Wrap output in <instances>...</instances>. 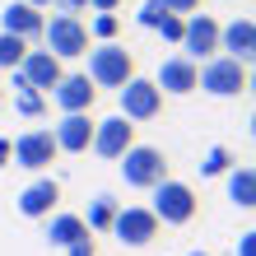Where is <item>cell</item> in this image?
Segmentation results:
<instances>
[{
	"label": "cell",
	"mask_w": 256,
	"mask_h": 256,
	"mask_svg": "<svg viewBox=\"0 0 256 256\" xmlns=\"http://www.w3.org/2000/svg\"><path fill=\"white\" fill-rule=\"evenodd\" d=\"M116 102H122V116L135 126V122H154V116L163 112V88L154 80H126L122 88H116Z\"/></svg>",
	"instance_id": "cell-6"
},
{
	"label": "cell",
	"mask_w": 256,
	"mask_h": 256,
	"mask_svg": "<svg viewBox=\"0 0 256 256\" xmlns=\"http://www.w3.org/2000/svg\"><path fill=\"white\" fill-rule=\"evenodd\" d=\"M88 80L94 88H122L126 80H135V56L122 47V42H98V47H88Z\"/></svg>",
	"instance_id": "cell-1"
},
{
	"label": "cell",
	"mask_w": 256,
	"mask_h": 256,
	"mask_svg": "<svg viewBox=\"0 0 256 256\" xmlns=\"http://www.w3.org/2000/svg\"><path fill=\"white\" fill-rule=\"evenodd\" d=\"M0 102H5V84H0Z\"/></svg>",
	"instance_id": "cell-34"
},
{
	"label": "cell",
	"mask_w": 256,
	"mask_h": 256,
	"mask_svg": "<svg viewBox=\"0 0 256 256\" xmlns=\"http://www.w3.org/2000/svg\"><path fill=\"white\" fill-rule=\"evenodd\" d=\"M14 112L28 116V122L42 116V112H47V94H38V88H19V94H14Z\"/></svg>",
	"instance_id": "cell-23"
},
{
	"label": "cell",
	"mask_w": 256,
	"mask_h": 256,
	"mask_svg": "<svg viewBox=\"0 0 256 256\" xmlns=\"http://www.w3.org/2000/svg\"><path fill=\"white\" fill-rule=\"evenodd\" d=\"M42 42H47L42 52H52L56 61H74V56L88 52V42H94V38H88V28H84L80 14H56V19L42 24Z\"/></svg>",
	"instance_id": "cell-2"
},
{
	"label": "cell",
	"mask_w": 256,
	"mask_h": 256,
	"mask_svg": "<svg viewBox=\"0 0 256 256\" xmlns=\"http://www.w3.org/2000/svg\"><path fill=\"white\" fill-rule=\"evenodd\" d=\"M154 33H158L163 42H172V47H182V33H186V19H182V14H163Z\"/></svg>",
	"instance_id": "cell-25"
},
{
	"label": "cell",
	"mask_w": 256,
	"mask_h": 256,
	"mask_svg": "<svg viewBox=\"0 0 256 256\" xmlns=\"http://www.w3.org/2000/svg\"><path fill=\"white\" fill-rule=\"evenodd\" d=\"M219 52L247 66L252 52H256V24H252V19H233L228 28H219Z\"/></svg>",
	"instance_id": "cell-16"
},
{
	"label": "cell",
	"mask_w": 256,
	"mask_h": 256,
	"mask_svg": "<svg viewBox=\"0 0 256 256\" xmlns=\"http://www.w3.org/2000/svg\"><path fill=\"white\" fill-rule=\"evenodd\" d=\"M191 256H210V252H191Z\"/></svg>",
	"instance_id": "cell-35"
},
{
	"label": "cell",
	"mask_w": 256,
	"mask_h": 256,
	"mask_svg": "<svg viewBox=\"0 0 256 256\" xmlns=\"http://www.w3.org/2000/svg\"><path fill=\"white\" fill-rule=\"evenodd\" d=\"M19 74L28 80V88H38V94H52L56 80L66 74V61H56L52 52H33V47H28V52H24V61H19Z\"/></svg>",
	"instance_id": "cell-13"
},
{
	"label": "cell",
	"mask_w": 256,
	"mask_h": 256,
	"mask_svg": "<svg viewBox=\"0 0 256 256\" xmlns=\"http://www.w3.org/2000/svg\"><path fill=\"white\" fill-rule=\"evenodd\" d=\"M182 56H191L196 66L210 61V56H219V19H210V14H186Z\"/></svg>",
	"instance_id": "cell-9"
},
{
	"label": "cell",
	"mask_w": 256,
	"mask_h": 256,
	"mask_svg": "<svg viewBox=\"0 0 256 256\" xmlns=\"http://www.w3.org/2000/svg\"><path fill=\"white\" fill-rule=\"evenodd\" d=\"M70 256H98V247H94V238H80L74 247H66Z\"/></svg>",
	"instance_id": "cell-29"
},
{
	"label": "cell",
	"mask_w": 256,
	"mask_h": 256,
	"mask_svg": "<svg viewBox=\"0 0 256 256\" xmlns=\"http://www.w3.org/2000/svg\"><path fill=\"white\" fill-rule=\"evenodd\" d=\"M56 10L61 14H80V10H88V0H56Z\"/></svg>",
	"instance_id": "cell-31"
},
{
	"label": "cell",
	"mask_w": 256,
	"mask_h": 256,
	"mask_svg": "<svg viewBox=\"0 0 256 256\" xmlns=\"http://www.w3.org/2000/svg\"><path fill=\"white\" fill-rule=\"evenodd\" d=\"M24 5H33V10H47V5H56V0H24Z\"/></svg>",
	"instance_id": "cell-33"
},
{
	"label": "cell",
	"mask_w": 256,
	"mask_h": 256,
	"mask_svg": "<svg viewBox=\"0 0 256 256\" xmlns=\"http://www.w3.org/2000/svg\"><path fill=\"white\" fill-rule=\"evenodd\" d=\"M130 144H135V126L126 122L122 112L108 116V122H94V144H88V149H94L98 158H112V163H116Z\"/></svg>",
	"instance_id": "cell-10"
},
{
	"label": "cell",
	"mask_w": 256,
	"mask_h": 256,
	"mask_svg": "<svg viewBox=\"0 0 256 256\" xmlns=\"http://www.w3.org/2000/svg\"><path fill=\"white\" fill-rule=\"evenodd\" d=\"M56 200H61V182L56 177H38V182H28L24 191H19V214L24 219H47L52 210H56Z\"/></svg>",
	"instance_id": "cell-14"
},
{
	"label": "cell",
	"mask_w": 256,
	"mask_h": 256,
	"mask_svg": "<svg viewBox=\"0 0 256 256\" xmlns=\"http://www.w3.org/2000/svg\"><path fill=\"white\" fill-rule=\"evenodd\" d=\"M233 163H238V154H233L228 144H210V149H205V158H200V172H205V177H224Z\"/></svg>",
	"instance_id": "cell-21"
},
{
	"label": "cell",
	"mask_w": 256,
	"mask_h": 256,
	"mask_svg": "<svg viewBox=\"0 0 256 256\" xmlns=\"http://www.w3.org/2000/svg\"><path fill=\"white\" fill-rule=\"evenodd\" d=\"M238 256H256V233H242V238H238Z\"/></svg>",
	"instance_id": "cell-30"
},
{
	"label": "cell",
	"mask_w": 256,
	"mask_h": 256,
	"mask_svg": "<svg viewBox=\"0 0 256 256\" xmlns=\"http://www.w3.org/2000/svg\"><path fill=\"white\" fill-rule=\"evenodd\" d=\"M154 219L158 224H172V228H182V224L196 219V210H200V200H196V191L186 182H172V177H163V182L154 186Z\"/></svg>",
	"instance_id": "cell-4"
},
{
	"label": "cell",
	"mask_w": 256,
	"mask_h": 256,
	"mask_svg": "<svg viewBox=\"0 0 256 256\" xmlns=\"http://www.w3.org/2000/svg\"><path fill=\"white\" fill-rule=\"evenodd\" d=\"M52 140H56L61 154H88V144H94V116L88 112H66L52 126Z\"/></svg>",
	"instance_id": "cell-11"
},
{
	"label": "cell",
	"mask_w": 256,
	"mask_h": 256,
	"mask_svg": "<svg viewBox=\"0 0 256 256\" xmlns=\"http://www.w3.org/2000/svg\"><path fill=\"white\" fill-rule=\"evenodd\" d=\"M24 52H28V42L24 38H14V33H0V66L5 70H14L24 61Z\"/></svg>",
	"instance_id": "cell-24"
},
{
	"label": "cell",
	"mask_w": 256,
	"mask_h": 256,
	"mask_svg": "<svg viewBox=\"0 0 256 256\" xmlns=\"http://www.w3.org/2000/svg\"><path fill=\"white\" fill-rule=\"evenodd\" d=\"M196 80H200V66H196L191 56L177 52V56H168V61L158 66V80L154 84L163 88V94H172V98H186V94H196Z\"/></svg>",
	"instance_id": "cell-12"
},
{
	"label": "cell",
	"mask_w": 256,
	"mask_h": 256,
	"mask_svg": "<svg viewBox=\"0 0 256 256\" xmlns=\"http://www.w3.org/2000/svg\"><path fill=\"white\" fill-rule=\"evenodd\" d=\"M0 24H5V33H14V38H24V42H33V38H42V10H33V5H24V0H14V5H5L0 10Z\"/></svg>",
	"instance_id": "cell-17"
},
{
	"label": "cell",
	"mask_w": 256,
	"mask_h": 256,
	"mask_svg": "<svg viewBox=\"0 0 256 256\" xmlns=\"http://www.w3.org/2000/svg\"><path fill=\"white\" fill-rule=\"evenodd\" d=\"M163 10H168V14H182V19H186V14H200V0H163Z\"/></svg>",
	"instance_id": "cell-27"
},
{
	"label": "cell",
	"mask_w": 256,
	"mask_h": 256,
	"mask_svg": "<svg viewBox=\"0 0 256 256\" xmlns=\"http://www.w3.org/2000/svg\"><path fill=\"white\" fill-rule=\"evenodd\" d=\"M52 224H47V242L52 247H74L80 238H88V228H84V214H47Z\"/></svg>",
	"instance_id": "cell-18"
},
{
	"label": "cell",
	"mask_w": 256,
	"mask_h": 256,
	"mask_svg": "<svg viewBox=\"0 0 256 256\" xmlns=\"http://www.w3.org/2000/svg\"><path fill=\"white\" fill-rule=\"evenodd\" d=\"M163 14H168V10H163V0H144V5H140V14H135V24H140V28H149V33H154Z\"/></svg>",
	"instance_id": "cell-26"
},
{
	"label": "cell",
	"mask_w": 256,
	"mask_h": 256,
	"mask_svg": "<svg viewBox=\"0 0 256 256\" xmlns=\"http://www.w3.org/2000/svg\"><path fill=\"white\" fill-rule=\"evenodd\" d=\"M84 28H88L94 42H116V33H122V14H94Z\"/></svg>",
	"instance_id": "cell-22"
},
{
	"label": "cell",
	"mask_w": 256,
	"mask_h": 256,
	"mask_svg": "<svg viewBox=\"0 0 256 256\" xmlns=\"http://www.w3.org/2000/svg\"><path fill=\"white\" fill-rule=\"evenodd\" d=\"M10 158H14V140L0 135V168H10Z\"/></svg>",
	"instance_id": "cell-32"
},
{
	"label": "cell",
	"mask_w": 256,
	"mask_h": 256,
	"mask_svg": "<svg viewBox=\"0 0 256 256\" xmlns=\"http://www.w3.org/2000/svg\"><path fill=\"white\" fill-rule=\"evenodd\" d=\"M196 88H205L210 98H238L247 88V66L219 52V56H210V61H200V80H196Z\"/></svg>",
	"instance_id": "cell-5"
},
{
	"label": "cell",
	"mask_w": 256,
	"mask_h": 256,
	"mask_svg": "<svg viewBox=\"0 0 256 256\" xmlns=\"http://www.w3.org/2000/svg\"><path fill=\"white\" fill-rule=\"evenodd\" d=\"M116 210H122V205H116L108 191H98L94 200H88V219H84V228H88V233H112V219H116Z\"/></svg>",
	"instance_id": "cell-20"
},
{
	"label": "cell",
	"mask_w": 256,
	"mask_h": 256,
	"mask_svg": "<svg viewBox=\"0 0 256 256\" xmlns=\"http://www.w3.org/2000/svg\"><path fill=\"white\" fill-rule=\"evenodd\" d=\"M52 98H56V108H61V112H88V108H94V98H98V88H94L88 74H61L56 88H52Z\"/></svg>",
	"instance_id": "cell-15"
},
{
	"label": "cell",
	"mask_w": 256,
	"mask_h": 256,
	"mask_svg": "<svg viewBox=\"0 0 256 256\" xmlns=\"http://www.w3.org/2000/svg\"><path fill=\"white\" fill-rule=\"evenodd\" d=\"M158 228L163 224L154 219L149 205H126V210H116V219H112V233H116L122 247H149L158 238Z\"/></svg>",
	"instance_id": "cell-7"
},
{
	"label": "cell",
	"mask_w": 256,
	"mask_h": 256,
	"mask_svg": "<svg viewBox=\"0 0 256 256\" xmlns=\"http://www.w3.org/2000/svg\"><path fill=\"white\" fill-rule=\"evenodd\" d=\"M56 158H61V149H56L52 130L33 126V130H24L19 140H14V158L10 163H19V168H28V172H42V168H52Z\"/></svg>",
	"instance_id": "cell-8"
},
{
	"label": "cell",
	"mask_w": 256,
	"mask_h": 256,
	"mask_svg": "<svg viewBox=\"0 0 256 256\" xmlns=\"http://www.w3.org/2000/svg\"><path fill=\"white\" fill-rule=\"evenodd\" d=\"M122 0H88V14H116Z\"/></svg>",
	"instance_id": "cell-28"
},
{
	"label": "cell",
	"mask_w": 256,
	"mask_h": 256,
	"mask_svg": "<svg viewBox=\"0 0 256 256\" xmlns=\"http://www.w3.org/2000/svg\"><path fill=\"white\" fill-rule=\"evenodd\" d=\"M116 163H122L126 186H135V191H154L163 177H168V158H163V149H154V144H130Z\"/></svg>",
	"instance_id": "cell-3"
},
{
	"label": "cell",
	"mask_w": 256,
	"mask_h": 256,
	"mask_svg": "<svg viewBox=\"0 0 256 256\" xmlns=\"http://www.w3.org/2000/svg\"><path fill=\"white\" fill-rule=\"evenodd\" d=\"M224 177H228V200H233L238 210H252V205H256V172L247 168V163H233Z\"/></svg>",
	"instance_id": "cell-19"
}]
</instances>
